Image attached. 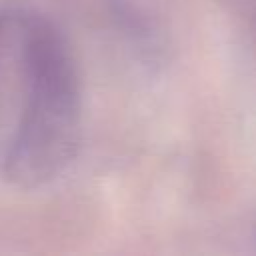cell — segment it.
I'll list each match as a JSON object with an SVG mask.
<instances>
[{
  "label": "cell",
  "mask_w": 256,
  "mask_h": 256,
  "mask_svg": "<svg viewBox=\"0 0 256 256\" xmlns=\"http://www.w3.org/2000/svg\"><path fill=\"white\" fill-rule=\"evenodd\" d=\"M28 40L32 96L0 162V176L26 190L58 178L76 158L82 136V84L66 36L32 14Z\"/></svg>",
  "instance_id": "obj_1"
}]
</instances>
